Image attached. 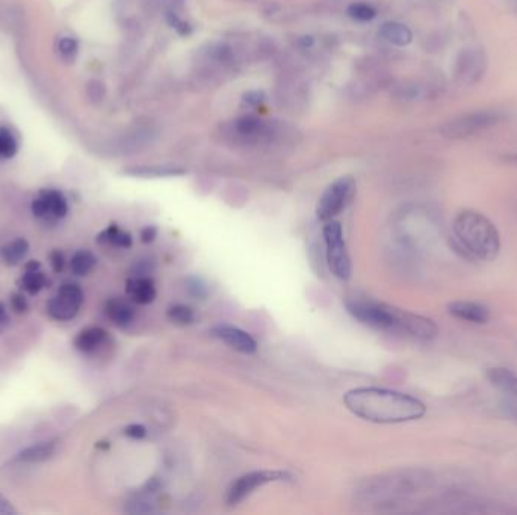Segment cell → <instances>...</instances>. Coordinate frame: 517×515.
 Returning <instances> with one entry per match:
<instances>
[{
	"mask_svg": "<svg viewBox=\"0 0 517 515\" xmlns=\"http://www.w3.org/2000/svg\"><path fill=\"white\" fill-rule=\"evenodd\" d=\"M344 402L354 416L374 423H404L427 413L419 399L380 387L353 389L344 396Z\"/></svg>",
	"mask_w": 517,
	"mask_h": 515,
	"instance_id": "6da1fadb",
	"label": "cell"
},
{
	"mask_svg": "<svg viewBox=\"0 0 517 515\" xmlns=\"http://www.w3.org/2000/svg\"><path fill=\"white\" fill-rule=\"evenodd\" d=\"M346 310L354 319L375 330L406 334L418 340H431L439 333L437 325L428 317L402 312L386 304L350 298L345 301Z\"/></svg>",
	"mask_w": 517,
	"mask_h": 515,
	"instance_id": "7a4b0ae2",
	"label": "cell"
},
{
	"mask_svg": "<svg viewBox=\"0 0 517 515\" xmlns=\"http://www.w3.org/2000/svg\"><path fill=\"white\" fill-rule=\"evenodd\" d=\"M454 239L467 257L492 261L500 254L501 239L493 222L475 210L460 212L453 222Z\"/></svg>",
	"mask_w": 517,
	"mask_h": 515,
	"instance_id": "3957f363",
	"label": "cell"
},
{
	"mask_svg": "<svg viewBox=\"0 0 517 515\" xmlns=\"http://www.w3.org/2000/svg\"><path fill=\"white\" fill-rule=\"evenodd\" d=\"M504 119L500 110L484 109L458 115L440 127V135L446 139H466L497 126Z\"/></svg>",
	"mask_w": 517,
	"mask_h": 515,
	"instance_id": "277c9868",
	"label": "cell"
},
{
	"mask_svg": "<svg viewBox=\"0 0 517 515\" xmlns=\"http://www.w3.org/2000/svg\"><path fill=\"white\" fill-rule=\"evenodd\" d=\"M323 234L328 268H330L334 277L348 280L351 277V259L350 254H348L341 222L334 219L327 221L323 229Z\"/></svg>",
	"mask_w": 517,
	"mask_h": 515,
	"instance_id": "5b68a950",
	"label": "cell"
},
{
	"mask_svg": "<svg viewBox=\"0 0 517 515\" xmlns=\"http://www.w3.org/2000/svg\"><path fill=\"white\" fill-rule=\"evenodd\" d=\"M290 476L286 472L281 470H255L239 476L236 481H233L225 495V502L230 507H236L242 503L248 495H251L257 488L263 485H268L272 482L289 481Z\"/></svg>",
	"mask_w": 517,
	"mask_h": 515,
	"instance_id": "8992f818",
	"label": "cell"
},
{
	"mask_svg": "<svg viewBox=\"0 0 517 515\" xmlns=\"http://www.w3.org/2000/svg\"><path fill=\"white\" fill-rule=\"evenodd\" d=\"M488 59L481 47H466L460 50L454 64V78L465 87H474L486 76Z\"/></svg>",
	"mask_w": 517,
	"mask_h": 515,
	"instance_id": "52a82bcc",
	"label": "cell"
},
{
	"mask_svg": "<svg viewBox=\"0 0 517 515\" xmlns=\"http://www.w3.org/2000/svg\"><path fill=\"white\" fill-rule=\"evenodd\" d=\"M83 304V290L76 283H64L49 301L47 310L56 321H71Z\"/></svg>",
	"mask_w": 517,
	"mask_h": 515,
	"instance_id": "ba28073f",
	"label": "cell"
},
{
	"mask_svg": "<svg viewBox=\"0 0 517 515\" xmlns=\"http://www.w3.org/2000/svg\"><path fill=\"white\" fill-rule=\"evenodd\" d=\"M351 194L353 182L350 179H339L328 186L318 203V219L323 222L334 219L346 208V204L350 203Z\"/></svg>",
	"mask_w": 517,
	"mask_h": 515,
	"instance_id": "9c48e42d",
	"label": "cell"
},
{
	"mask_svg": "<svg viewBox=\"0 0 517 515\" xmlns=\"http://www.w3.org/2000/svg\"><path fill=\"white\" fill-rule=\"evenodd\" d=\"M487 378L492 386L501 393V405L509 416L517 419V375L505 368L488 369Z\"/></svg>",
	"mask_w": 517,
	"mask_h": 515,
	"instance_id": "30bf717a",
	"label": "cell"
},
{
	"mask_svg": "<svg viewBox=\"0 0 517 515\" xmlns=\"http://www.w3.org/2000/svg\"><path fill=\"white\" fill-rule=\"evenodd\" d=\"M69 212V204L65 196L55 189H45L38 194L32 201V213L44 221H59Z\"/></svg>",
	"mask_w": 517,
	"mask_h": 515,
	"instance_id": "8fae6325",
	"label": "cell"
},
{
	"mask_svg": "<svg viewBox=\"0 0 517 515\" xmlns=\"http://www.w3.org/2000/svg\"><path fill=\"white\" fill-rule=\"evenodd\" d=\"M212 335L224 342L229 348L238 351L241 354L251 355L257 351V343L253 337L233 325H216L212 328Z\"/></svg>",
	"mask_w": 517,
	"mask_h": 515,
	"instance_id": "7c38bea8",
	"label": "cell"
},
{
	"mask_svg": "<svg viewBox=\"0 0 517 515\" xmlns=\"http://www.w3.org/2000/svg\"><path fill=\"white\" fill-rule=\"evenodd\" d=\"M126 293L135 304L147 305L155 301L156 286L152 278H148L146 275H136L127 280Z\"/></svg>",
	"mask_w": 517,
	"mask_h": 515,
	"instance_id": "4fadbf2b",
	"label": "cell"
},
{
	"mask_svg": "<svg viewBox=\"0 0 517 515\" xmlns=\"http://www.w3.org/2000/svg\"><path fill=\"white\" fill-rule=\"evenodd\" d=\"M449 314H453L457 319H462L472 324H486L490 317V312L483 304L472 301H455L448 305Z\"/></svg>",
	"mask_w": 517,
	"mask_h": 515,
	"instance_id": "5bb4252c",
	"label": "cell"
},
{
	"mask_svg": "<svg viewBox=\"0 0 517 515\" xmlns=\"http://www.w3.org/2000/svg\"><path fill=\"white\" fill-rule=\"evenodd\" d=\"M109 339L108 333L100 326H90L82 330L76 339H74V348H76L82 354H96L99 349L106 344Z\"/></svg>",
	"mask_w": 517,
	"mask_h": 515,
	"instance_id": "9a60e30c",
	"label": "cell"
},
{
	"mask_svg": "<svg viewBox=\"0 0 517 515\" xmlns=\"http://www.w3.org/2000/svg\"><path fill=\"white\" fill-rule=\"evenodd\" d=\"M105 314L118 328L129 326L135 319L134 307L126 299L111 298L105 304Z\"/></svg>",
	"mask_w": 517,
	"mask_h": 515,
	"instance_id": "2e32d148",
	"label": "cell"
},
{
	"mask_svg": "<svg viewBox=\"0 0 517 515\" xmlns=\"http://www.w3.org/2000/svg\"><path fill=\"white\" fill-rule=\"evenodd\" d=\"M47 286V278L41 273V265L36 260L29 261L26 265V273L20 280V287L26 290L29 295L40 293L41 290Z\"/></svg>",
	"mask_w": 517,
	"mask_h": 515,
	"instance_id": "e0dca14e",
	"label": "cell"
},
{
	"mask_svg": "<svg viewBox=\"0 0 517 515\" xmlns=\"http://www.w3.org/2000/svg\"><path fill=\"white\" fill-rule=\"evenodd\" d=\"M380 35L384 40H388L389 43L398 45V47H406L413 40V34L409 27L398 22L384 23L380 27Z\"/></svg>",
	"mask_w": 517,
	"mask_h": 515,
	"instance_id": "ac0fdd59",
	"label": "cell"
},
{
	"mask_svg": "<svg viewBox=\"0 0 517 515\" xmlns=\"http://www.w3.org/2000/svg\"><path fill=\"white\" fill-rule=\"evenodd\" d=\"M55 451H56L55 442H44L23 449V451L18 454L17 460L22 463H41L52 458Z\"/></svg>",
	"mask_w": 517,
	"mask_h": 515,
	"instance_id": "d6986e66",
	"label": "cell"
},
{
	"mask_svg": "<svg viewBox=\"0 0 517 515\" xmlns=\"http://www.w3.org/2000/svg\"><path fill=\"white\" fill-rule=\"evenodd\" d=\"M186 171L183 168L177 166H162V165H152V166H136L129 168L126 174L134 177H144V179H155V177H176L183 175Z\"/></svg>",
	"mask_w": 517,
	"mask_h": 515,
	"instance_id": "ffe728a7",
	"label": "cell"
},
{
	"mask_svg": "<svg viewBox=\"0 0 517 515\" xmlns=\"http://www.w3.org/2000/svg\"><path fill=\"white\" fill-rule=\"evenodd\" d=\"M97 242L101 243V245H111L115 248L127 249L132 247V236L130 233L121 230L118 226H115V224H112V226H109L99 234Z\"/></svg>",
	"mask_w": 517,
	"mask_h": 515,
	"instance_id": "44dd1931",
	"label": "cell"
},
{
	"mask_svg": "<svg viewBox=\"0 0 517 515\" xmlns=\"http://www.w3.org/2000/svg\"><path fill=\"white\" fill-rule=\"evenodd\" d=\"M96 263H97V259H96V256L92 254L91 251L80 249V251H78L76 254H74L71 257L70 269H71V273L74 275L82 277V275L90 274L91 270H92V268L96 266Z\"/></svg>",
	"mask_w": 517,
	"mask_h": 515,
	"instance_id": "7402d4cb",
	"label": "cell"
},
{
	"mask_svg": "<svg viewBox=\"0 0 517 515\" xmlns=\"http://www.w3.org/2000/svg\"><path fill=\"white\" fill-rule=\"evenodd\" d=\"M29 251V243L24 239H15L2 248V257L8 265H18Z\"/></svg>",
	"mask_w": 517,
	"mask_h": 515,
	"instance_id": "603a6c76",
	"label": "cell"
},
{
	"mask_svg": "<svg viewBox=\"0 0 517 515\" xmlns=\"http://www.w3.org/2000/svg\"><path fill=\"white\" fill-rule=\"evenodd\" d=\"M18 152L15 135L5 126H0V159H13Z\"/></svg>",
	"mask_w": 517,
	"mask_h": 515,
	"instance_id": "cb8c5ba5",
	"label": "cell"
},
{
	"mask_svg": "<svg viewBox=\"0 0 517 515\" xmlns=\"http://www.w3.org/2000/svg\"><path fill=\"white\" fill-rule=\"evenodd\" d=\"M168 319H170L173 324L178 325V326H186L191 325L195 319L194 310L191 307H187L185 304H176L168 308L167 312Z\"/></svg>",
	"mask_w": 517,
	"mask_h": 515,
	"instance_id": "d4e9b609",
	"label": "cell"
},
{
	"mask_svg": "<svg viewBox=\"0 0 517 515\" xmlns=\"http://www.w3.org/2000/svg\"><path fill=\"white\" fill-rule=\"evenodd\" d=\"M56 50H58V55L64 61H73L78 55L79 44L71 36H62L61 40H58V44H56Z\"/></svg>",
	"mask_w": 517,
	"mask_h": 515,
	"instance_id": "484cf974",
	"label": "cell"
},
{
	"mask_svg": "<svg viewBox=\"0 0 517 515\" xmlns=\"http://www.w3.org/2000/svg\"><path fill=\"white\" fill-rule=\"evenodd\" d=\"M348 14L359 22H371L377 15L375 9L368 3H353L348 8Z\"/></svg>",
	"mask_w": 517,
	"mask_h": 515,
	"instance_id": "4316f807",
	"label": "cell"
},
{
	"mask_svg": "<svg viewBox=\"0 0 517 515\" xmlns=\"http://www.w3.org/2000/svg\"><path fill=\"white\" fill-rule=\"evenodd\" d=\"M260 127H262V121L255 117H243L236 123L238 133L242 136L257 135Z\"/></svg>",
	"mask_w": 517,
	"mask_h": 515,
	"instance_id": "83f0119b",
	"label": "cell"
},
{
	"mask_svg": "<svg viewBox=\"0 0 517 515\" xmlns=\"http://www.w3.org/2000/svg\"><path fill=\"white\" fill-rule=\"evenodd\" d=\"M186 292L195 299H204L208 296V287L200 278L190 277L186 280Z\"/></svg>",
	"mask_w": 517,
	"mask_h": 515,
	"instance_id": "f1b7e54d",
	"label": "cell"
},
{
	"mask_svg": "<svg viewBox=\"0 0 517 515\" xmlns=\"http://www.w3.org/2000/svg\"><path fill=\"white\" fill-rule=\"evenodd\" d=\"M87 96L92 103H100L105 99V87L99 80H92L87 85Z\"/></svg>",
	"mask_w": 517,
	"mask_h": 515,
	"instance_id": "f546056e",
	"label": "cell"
},
{
	"mask_svg": "<svg viewBox=\"0 0 517 515\" xmlns=\"http://www.w3.org/2000/svg\"><path fill=\"white\" fill-rule=\"evenodd\" d=\"M125 434H126L129 438H134V440H143V438L147 435V429H146V426H143V425L134 423V425H129V426L125 429Z\"/></svg>",
	"mask_w": 517,
	"mask_h": 515,
	"instance_id": "4dcf8cb0",
	"label": "cell"
},
{
	"mask_svg": "<svg viewBox=\"0 0 517 515\" xmlns=\"http://www.w3.org/2000/svg\"><path fill=\"white\" fill-rule=\"evenodd\" d=\"M11 307H13V310L15 313L22 314V313L27 312V307H29V305H27L26 298L22 293H14L11 296Z\"/></svg>",
	"mask_w": 517,
	"mask_h": 515,
	"instance_id": "1f68e13d",
	"label": "cell"
},
{
	"mask_svg": "<svg viewBox=\"0 0 517 515\" xmlns=\"http://www.w3.org/2000/svg\"><path fill=\"white\" fill-rule=\"evenodd\" d=\"M262 101H263V94L259 91H251L246 94V97H243V103H247L248 106H257Z\"/></svg>",
	"mask_w": 517,
	"mask_h": 515,
	"instance_id": "d6a6232c",
	"label": "cell"
},
{
	"mask_svg": "<svg viewBox=\"0 0 517 515\" xmlns=\"http://www.w3.org/2000/svg\"><path fill=\"white\" fill-rule=\"evenodd\" d=\"M50 261H52V266H53V270L55 273H61V270L64 269V256L62 252L59 251H53L50 254Z\"/></svg>",
	"mask_w": 517,
	"mask_h": 515,
	"instance_id": "836d02e7",
	"label": "cell"
},
{
	"mask_svg": "<svg viewBox=\"0 0 517 515\" xmlns=\"http://www.w3.org/2000/svg\"><path fill=\"white\" fill-rule=\"evenodd\" d=\"M157 236V229L153 227V226H148V227H144L143 230H141V240H143L144 243H150L153 242Z\"/></svg>",
	"mask_w": 517,
	"mask_h": 515,
	"instance_id": "e575fe53",
	"label": "cell"
},
{
	"mask_svg": "<svg viewBox=\"0 0 517 515\" xmlns=\"http://www.w3.org/2000/svg\"><path fill=\"white\" fill-rule=\"evenodd\" d=\"M17 511L3 494H0V515H15Z\"/></svg>",
	"mask_w": 517,
	"mask_h": 515,
	"instance_id": "d590c367",
	"label": "cell"
},
{
	"mask_svg": "<svg viewBox=\"0 0 517 515\" xmlns=\"http://www.w3.org/2000/svg\"><path fill=\"white\" fill-rule=\"evenodd\" d=\"M9 325V314L6 307L0 303V331L5 330V328Z\"/></svg>",
	"mask_w": 517,
	"mask_h": 515,
	"instance_id": "8d00e7d4",
	"label": "cell"
}]
</instances>
